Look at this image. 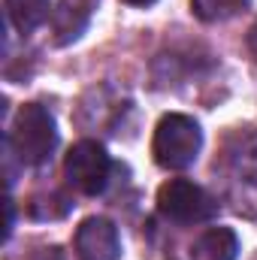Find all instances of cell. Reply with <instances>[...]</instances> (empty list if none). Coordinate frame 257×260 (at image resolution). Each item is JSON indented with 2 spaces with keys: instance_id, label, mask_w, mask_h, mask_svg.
Segmentation results:
<instances>
[{
  "instance_id": "6da1fadb",
  "label": "cell",
  "mask_w": 257,
  "mask_h": 260,
  "mask_svg": "<svg viewBox=\"0 0 257 260\" xmlns=\"http://www.w3.org/2000/svg\"><path fill=\"white\" fill-rule=\"evenodd\" d=\"M6 145L24 167H43L58 145V127L52 112L40 103L21 106L6 136Z\"/></svg>"
},
{
  "instance_id": "7a4b0ae2",
  "label": "cell",
  "mask_w": 257,
  "mask_h": 260,
  "mask_svg": "<svg viewBox=\"0 0 257 260\" xmlns=\"http://www.w3.org/2000/svg\"><path fill=\"white\" fill-rule=\"evenodd\" d=\"M200 148H203V130L194 118L170 112V115H164L157 121L154 139H151V154H154L157 167L185 170L197 160Z\"/></svg>"
},
{
  "instance_id": "3957f363",
  "label": "cell",
  "mask_w": 257,
  "mask_h": 260,
  "mask_svg": "<svg viewBox=\"0 0 257 260\" xmlns=\"http://www.w3.org/2000/svg\"><path fill=\"white\" fill-rule=\"evenodd\" d=\"M157 209L176 224H203L218 215V200L188 179H170L157 191Z\"/></svg>"
},
{
  "instance_id": "277c9868",
  "label": "cell",
  "mask_w": 257,
  "mask_h": 260,
  "mask_svg": "<svg viewBox=\"0 0 257 260\" xmlns=\"http://www.w3.org/2000/svg\"><path fill=\"white\" fill-rule=\"evenodd\" d=\"M109 170H112V160H109L106 148L100 142H91V139L76 142L64 157L67 185L85 197H97L106 191Z\"/></svg>"
},
{
  "instance_id": "5b68a950",
  "label": "cell",
  "mask_w": 257,
  "mask_h": 260,
  "mask_svg": "<svg viewBox=\"0 0 257 260\" xmlns=\"http://www.w3.org/2000/svg\"><path fill=\"white\" fill-rule=\"evenodd\" d=\"M76 257L79 260H118L121 239L109 218H85L76 230Z\"/></svg>"
},
{
  "instance_id": "8992f818",
  "label": "cell",
  "mask_w": 257,
  "mask_h": 260,
  "mask_svg": "<svg viewBox=\"0 0 257 260\" xmlns=\"http://www.w3.org/2000/svg\"><path fill=\"white\" fill-rule=\"evenodd\" d=\"M239 239L230 227H212L191 245V260H236Z\"/></svg>"
},
{
  "instance_id": "52a82bcc",
  "label": "cell",
  "mask_w": 257,
  "mask_h": 260,
  "mask_svg": "<svg viewBox=\"0 0 257 260\" xmlns=\"http://www.w3.org/2000/svg\"><path fill=\"white\" fill-rule=\"evenodd\" d=\"M6 15L15 24V30L30 34L46 18H52V0H6Z\"/></svg>"
},
{
  "instance_id": "ba28073f",
  "label": "cell",
  "mask_w": 257,
  "mask_h": 260,
  "mask_svg": "<svg viewBox=\"0 0 257 260\" xmlns=\"http://www.w3.org/2000/svg\"><path fill=\"white\" fill-rule=\"evenodd\" d=\"M85 27H88V15L79 6L64 0V3H58V9H52V34H55L58 46H67V43L79 40Z\"/></svg>"
},
{
  "instance_id": "9c48e42d",
  "label": "cell",
  "mask_w": 257,
  "mask_h": 260,
  "mask_svg": "<svg viewBox=\"0 0 257 260\" xmlns=\"http://www.w3.org/2000/svg\"><path fill=\"white\" fill-rule=\"evenodd\" d=\"M251 0H191L194 15L203 21H227L248 9Z\"/></svg>"
},
{
  "instance_id": "30bf717a",
  "label": "cell",
  "mask_w": 257,
  "mask_h": 260,
  "mask_svg": "<svg viewBox=\"0 0 257 260\" xmlns=\"http://www.w3.org/2000/svg\"><path fill=\"white\" fill-rule=\"evenodd\" d=\"M30 260H67V257H64V251H61V248L49 245V248H40V251H37Z\"/></svg>"
},
{
  "instance_id": "8fae6325",
  "label": "cell",
  "mask_w": 257,
  "mask_h": 260,
  "mask_svg": "<svg viewBox=\"0 0 257 260\" xmlns=\"http://www.w3.org/2000/svg\"><path fill=\"white\" fill-rule=\"evenodd\" d=\"M248 52H251V58L257 61V24L248 30Z\"/></svg>"
},
{
  "instance_id": "7c38bea8",
  "label": "cell",
  "mask_w": 257,
  "mask_h": 260,
  "mask_svg": "<svg viewBox=\"0 0 257 260\" xmlns=\"http://www.w3.org/2000/svg\"><path fill=\"white\" fill-rule=\"evenodd\" d=\"M121 3H127V6H151L154 0H121Z\"/></svg>"
}]
</instances>
